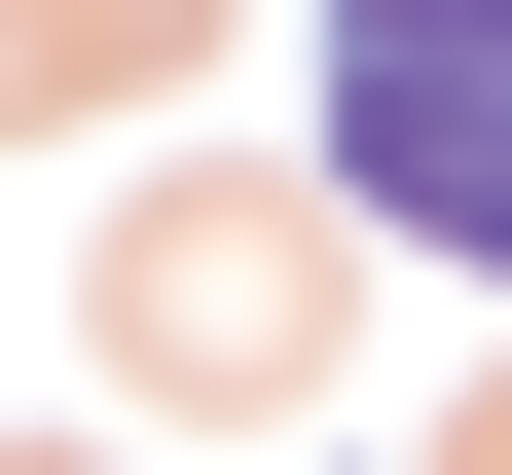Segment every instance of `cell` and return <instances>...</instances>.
Here are the masks:
<instances>
[{
	"instance_id": "6da1fadb",
	"label": "cell",
	"mask_w": 512,
	"mask_h": 475,
	"mask_svg": "<svg viewBox=\"0 0 512 475\" xmlns=\"http://www.w3.org/2000/svg\"><path fill=\"white\" fill-rule=\"evenodd\" d=\"M330 147H366V220L512 256V0H330Z\"/></svg>"
},
{
	"instance_id": "7a4b0ae2",
	"label": "cell",
	"mask_w": 512,
	"mask_h": 475,
	"mask_svg": "<svg viewBox=\"0 0 512 475\" xmlns=\"http://www.w3.org/2000/svg\"><path fill=\"white\" fill-rule=\"evenodd\" d=\"M147 366H293V220H183L147 256Z\"/></svg>"
}]
</instances>
